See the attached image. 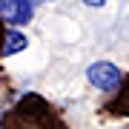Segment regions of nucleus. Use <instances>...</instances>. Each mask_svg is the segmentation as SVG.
Masks as SVG:
<instances>
[{"label": "nucleus", "instance_id": "obj_1", "mask_svg": "<svg viewBox=\"0 0 129 129\" xmlns=\"http://www.w3.org/2000/svg\"><path fill=\"white\" fill-rule=\"evenodd\" d=\"M86 78L92 86H98L101 92H115V89L123 83V72L118 69L115 63H106V60H98L86 69Z\"/></svg>", "mask_w": 129, "mask_h": 129}, {"label": "nucleus", "instance_id": "obj_2", "mask_svg": "<svg viewBox=\"0 0 129 129\" xmlns=\"http://www.w3.org/2000/svg\"><path fill=\"white\" fill-rule=\"evenodd\" d=\"M32 12H35L32 0H9V3L0 9V14L6 17V23H14V26L29 23V20H32Z\"/></svg>", "mask_w": 129, "mask_h": 129}, {"label": "nucleus", "instance_id": "obj_3", "mask_svg": "<svg viewBox=\"0 0 129 129\" xmlns=\"http://www.w3.org/2000/svg\"><path fill=\"white\" fill-rule=\"evenodd\" d=\"M26 46H29V40L20 32H6L3 43H0V52H3V55H17V52H23Z\"/></svg>", "mask_w": 129, "mask_h": 129}, {"label": "nucleus", "instance_id": "obj_4", "mask_svg": "<svg viewBox=\"0 0 129 129\" xmlns=\"http://www.w3.org/2000/svg\"><path fill=\"white\" fill-rule=\"evenodd\" d=\"M83 3H86V6H103L106 0H83Z\"/></svg>", "mask_w": 129, "mask_h": 129}]
</instances>
